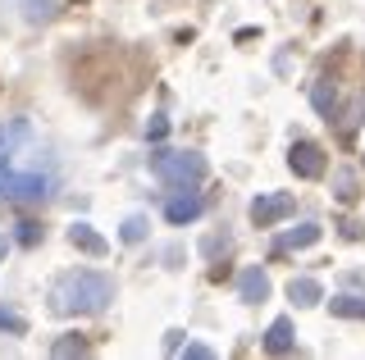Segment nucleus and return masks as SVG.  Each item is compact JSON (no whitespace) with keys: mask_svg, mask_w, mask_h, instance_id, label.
Instances as JSON below:
<instances>
[{"mask_svg":"<svg viewBox=\"0 0 365 360\" xmlns=\"http://www.w3.org/2000/svg\"><path fill=\"white\" fill-rule=\"evenodd\" d=\"M55 187L46 146L28 119L0 123V196L5 201H46Z\"/></svg>","mask_w":365,"mask_h":360,"instance_id":"obj_1","label":"nucleus"},{"mask_svg":"<svg viewBox=\"0 0 365 360\" xmlns=\"http://www.w3.org/2000/svg\"><path fill=\"white\" fill-rule=\"evenodd\" d=\"M114 301V278L101 269H73L55 278L51 287V310L55 314H101Z\"/></svg>","mask_w":365,"mask_h":360,"instance_id":"obj_2","label":"nucleus"},{"mask_svg":"<svg viewBox=\"0 0 365 360\" xmlns=\"http://www.w3.org/2000/svg\"><path fill=\"white\" fill-rule=\"evenodd\" d=\"M151 174L169 187H197L205 178V155H197V151H155Z\"/></svg>","mask_w":365,"mask_h":360,"instance_id":"obj_3","label":"nucleus"},{"mask_svg":"<svg viewBox=\"0 0 365 360\" xmlns=\"http://www.w3.org/2000/svg\"><path fill=\"white\" fill-rule=\"evenodd\" d=\"M297 210V201L288 192H260L256 201H251V219L260 223V228H269V223H279V219H288Z\"/></svg>","mask_w":365,"mask_h":360,"instance_id":"obj_4","label":"nucleus"},{"mask_svg":"<svg viewBox=\"0 0 365 360\" xmlns=\"http://www.w3.org/2000/svg\"><path fill=\"white\" fill-rule=\"evenodd\" d=\"M288 164H292V174L297 178H319L324 174V151H319L315 142H292V151H288Z\"/></svg>","mask_w":365,"mask_h":360,"instance_id":"obj_5","label":"nucleus"},{"mask_svg":"<svg viewBox=\"0 0 365 360\" xmlns=\"http://www.w3.org/2000/svg\"><path fill=\"white\" fill-rule=\"evenodd\" d=\"M292 346H297L292 319H288V314H279V319H274L269 329H265V351H269V356H288Z\"/></svg>","mask_w":365,"mask_h":360,"instance_id":"obj_6","label":"nucleus"},{"mask_svg":"<svg viewBox=\"0 0 365 360\" xmlns=\"http://www.w3.org/2000/svg\"><path fill=\"white\" fill-rule=\"evenodd\" d=\"M237 297H242L247 306L265 301L269 297V274H265V269H242V278H237Z\"/></svg>","mask_w":365,"mask_h":360,"instance_id":"obj_7","label":"nucleus"},{"mask_svg":"<svg viewBox=\"0 0 365 360\" xmlns=\"http://www.w3.org/2000/svg\"><path fill=\"white\" fill-rule=\"evenodd\" d=\"M201 210H205V201L197 192H182V196H174L165 206V219L169 223H192V219H201Z\"/></svg>","mask_w":365,"mask_h":360,"instance_id":"obj_8","label":"nucleus"},{"mask_svg":"<svg viewBox=\"0 0 365 360\" xmlns=\"http://www.w3.org/2000/svg\"><path fill=\"white\" fill-rule=\"evenodd\" d=\"M68 242H73L78 251H87V255H106V251H110V242L101 238L91 223H73V228H68Z\"/></svg>","mask_w":365,"mask_h":360,"instance_id":"obj_9","label":"nucleus"},{"mask_svg":"<svg viewBox=\"0 0 365 360\" xmlns=\"http://www.w3.org/2000/svg\"><path fill=\"white\" fill-rule=\"evenodd\" d=\"M319 233H324L319 223H297V228H288V233L279 238V251H306V246L319 242Z\"/></svg>","mask_w":365,"mask_h":360,"instance_id":"obj_10","label":"nucleus"},{"mask_svg":"<svg viewBox=\"0 0 365 360\" xmlns=\"http://www.w3.org/2000/svg\"><path fill=\"white\" fill-rule=\"evenodd\" d=\"M288 297L297 301V306H319V301H324V287H319V278H292Z\"/></svg>","mask_w":365,"mask_h":360,"instance_id":"obj_11","label":"nucleus"},{"mask_svg":"<svg viewBox=\"0 0 365 360\" xmlns=\"http://www.w3.org/2000/svg\"><path fill=\"white\" fill-rule=\"evenodd\" d=\"M329 306H334V314H342V319H361V314H365V297H334Z\"/></svg>","mask_w":365,"mask_h":360,"instance_id":"obj_12","label":"nucleus"},{"mask_svg":"<svg viewBox=\"0 0 365 360\" xmlns=\"http://www.w3.org/2000/svg\"><path fill=\"white\" fill-rule=\"evenodd\" d=\"M334 187H338V201H342V206H351V201H356V174H347V169H338Z\"/></svg>","mask_w":365,"mask_h":360,"instance_id":"obj_13","label":"nucleus"},{"mask_svg":"<svg viewBox=\"0 0 365 360\" xmlns=\"http://www.w3.org/2000/svg\"><path fill=\"white\" fill-rule=\"evenodd\" d=\"M146 228H151V223H146L142 215H133V219H123L119 238H123V242H142V238H146Z\"/></svg>","mask_w":365,"mask_h":360,"instance_id":"obj_14","label":"nucleus"},{"mask_svg":"<svg viewBox=\"0 0 365 360\" xmlns=\"http://www.w3.org/2000/svg\"><path fill=\"white\" fill-rule=\"evenodd\" d=\"M315 110H319V115H324L329 123H334V96H329V83H315Z\"/></svg>","mask_w":365,"mask_h":360,"instance_id":"obj_15","label":"nucleus"},{"mask_svg":"<svg viewBox=\"0 0 365 360\" xmlns=\"http://www.w3.org/2000/svg\"><path fill=\"white\" fill-rule=\"evenodd\" d=\"M51 351H55V356H83V351H87V342H83V337H60Z\"/></svg>","mask_w":365,"mask_h":360,"instance_id":"obj_16","label":"nucleus"},{"mask_svg":"<svg viewBox=\"0 0 365 360\" xmlns=\"http://www.w3.org/2000/svg\"><path fill=\"white\" fill-rule=\"evenodd\" d=\"M0 329H5V333H28V324H23L14 310H0Z\"/></svg>","mask_w":365,"mask_h":360,"instance_id":"obj_17","label":"nucleus"},{"mask_svg":"<svg viewBox=\"0 0 365 360\" xmlns=\"http://www.w3.org/2000/svg\"><path fill=\"white\" fill-rule=\"evenodd\" d=\"M19 242H23V246H37V242H41V228H37L32 219H28V223H19Z\"/></svg>","mask_w":365,"mask_h":360,"instance_id":"obj_18","label":"nucleus"},{"mask_svg":"<svg viewBox=\"0 0 365 360\" xmlns=\"http://www.w3.org/2000/svg\"><path fill=\"white\" fill-rule=\"evenodd\" d=\"M165 132H169V123L160 119V115H155L151 123H146V137H151V142H165Z\"/></svg>","mask_w":365,"mask_h":360,"instance_id":"obj_19","label":"nucleus"},{"mask_svg":"<svg viewBox=\"0 0 365 360\" xmlns=\"http://www.w3.org/2000/svg\"><path fill=\"white\" fill-rule=\"evenodd\" d=\"M182 356H187V360H210L215 351H210L205 342H192V346H182Z\"/></svg>","mask_w":365,"mask_h":360,"instance_id":"obj_20","label":"nucleus"},{"mask_svg":"<svg viewBox=\"0 0 365 360\" xmlns=\"http://www.w3.org/2000/svg\"><path fill=\"white\" fill-rule=\"evenodd\" d=\"M224 246H228V238H210V242H205V255H215V251H224Z\"/></svg>","mask_w":365,"mask_h":360,"instance_id":"obj_21","label":"nucleus"},{"mask_svg":"<svg viewBox=\"0 0 365 360\" xmlns=\"http://www.w3.org/2000/svg\"><path fill=\"white\" fill-rule=\"evenodd\" d=\"M0 255H5V238H0Z\"/></svg>","mask_w":365,"mask_h":360,"instance_id":"obj_22","label":"nucleus"}]
</instances>
